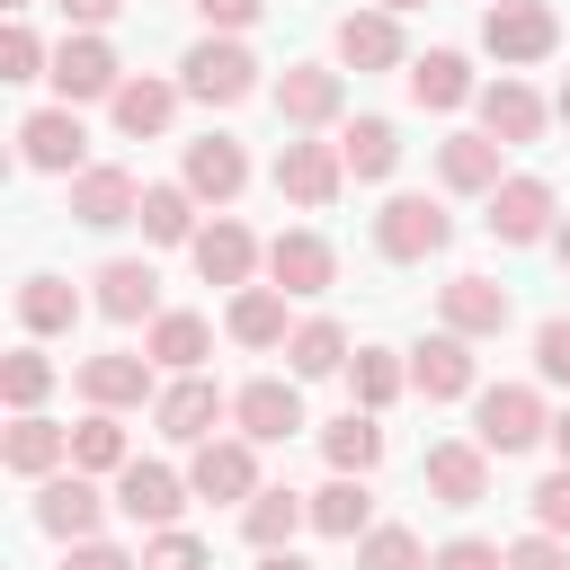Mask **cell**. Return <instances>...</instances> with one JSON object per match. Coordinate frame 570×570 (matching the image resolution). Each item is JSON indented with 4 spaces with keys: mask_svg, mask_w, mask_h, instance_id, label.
<instances>
[{
    "mask_svg": "<svg viewBox=\"0 0 570 570\" xmlns=\"http://www.w3.org/2000/svg\"><path fill=\"white\" fill-rule=\"evenodd\" d=\"M178 89H187V98H205V107H240V98L258 89V53H249L240 36H205V45H187Z\"/></svg>",
    "mask_w": 570,
    "mask_h": 570,
    "instance_id": "obj_1",
    "label": "cell"
},
{
    "mask_svg": "<svg viewBox=\"0 0 570 570\" xmlns=\"http://www.w3.org/2000/svg\"><path fill=\"white\" fill-rule=\"evenodd\" d=\"M534 436H552L543 392H534V383H490L481 410H472V445H481V454H525Z\"/></svg>",
    "mask_w": 570,
    "mask_h": 570,
    "instance_id": "obj_2",
    "label": "cell"
},
{
    "mask_svg": "<svg viewBox=\"0 0 570 570\" xmlns=\"http://www.w3.org/2000/svg\"><path fill=\"white\" fill-rule=\"evenodd\" d=\"M445 240H454V214L428 205V196H392V205L374 214V249H383L392 267H419V258H436Z\"/></svg>",
    "mask_w": 570,
    "mask_h": 570,
    "instance_id": "obj_3",
    "label": "cell"
},
{
    "mask_svg": "<svg viewBox=\"0 0 570 570\" xmlns=\"http://www.w3.org/2000/svg\"><path fill=\"white\" fill-rule=\"evenodd\" d=\"M481 45H490L499 62H543V53L561 45V18H552L543 0H490V9H481Z\"/></svg>",
    "mask_w": 570,
    "mask_h": 570,
    "instance_id": "obj_4",
    "label": "cell"
},
{
    "mask_svg": "<svg viewBox=\"0 0 570 570\" xmlns=\"http://www.w3.org/2000/svg\"><path fill=\"white\" fill-rule=\"evenodd\" d=\"M53 89H62V107H80V98H116V89H125L116 45H107V36H62V45H53Z\"/></svg>",
    "mask_w": 570,
    "mask_h": 570,
    "instance_id": "obj_5",
    "label": "cell"
},
{
    "mask_svg": "<svg viewBox=\"0 0 570 570\" xmlns=\"http://www.w3.org/2000/svg\"><path fill=\"white\" fill-rule=\"evenodd\" d=\"M338 107H347V80H338L330 62H285V80H276V125L312 134V125H338Z\"/></svg>",
    "mask_w": 570,
    "mask_h": 570,
    "instance_id": "obj_6",
    "label": "cell"
},
{
    "mask_svg": "<svg viewBox=\"0 0 570 570\" xmlns=\"http://www.w3.org/2000/svg\"><path fill=\"white\" fill-rule=\"evenodd\" d=\"M18 160H27V169H45V178H80V160H89L80 116H71V107H36V116L18 125Z\"/></svg>",
    "mask_w": 570,
    "mask_h": 570,
    "instance_id": "obj_7",
    "label": "cell"
},
{
    "mask_svg": "<svg viewBox=\"0 0 570 570\" xmlns=\"http://www.w3.org/2000/svg\"><path fill=\"white\" fill-rule=\"evenodd\" d=\"M338 187H347V160H338V142H285V151H276V196H294L303 214L338 205Z\"/></svg>",
    "mask_w": 570,
    "mask_h": 570,
    "instance_id": "obj_8",
    "label": "cell"
},
{
    "mask_svg": "<svg viewBox=\"0 0 570 570\" xmlns=\"http://www.w3.org/2000/svg\"><path fill=\"white\" fill-rule=\"evenodd\" d=\"M178 187H187V196H205V205H232V196L249 187V151H240L232 134H196V142H187Z\"/></svg>",
    "mask_w": 570,
    "mask_h": 570,
    "instance_id": "obj_9",
    "label": "cell"
},
{
    "mask_svg": "<svg viewBox=\"0 0 570 570\" xmlns=\"http://www.w3.org/2000/svg\"><path fill=\"white\" fill-rule=\"evenodd\" d=\"M267 276H276V294H330L338 285V249L321 232H276L267 240Z\"/></svg>",
    "mask_w": 570,
    "mask_h": 570,
    "instance_id": "obj_10",
    "label": "cell"
},
{
    "mask_svg": "<svg viewBox=\"0 0 570 570\" xmlns=\"http://www.w3.org/2000/svg\"><path fill=\"white\" fill-rule=\"evenodd\" d=\"M232 419H240V436H249V445H285V436L303 428V392H294V383H276V374H258V383H240V392H232Z\"/></svg>",
    "mask_w": 570,
    "mask_h": 570,
    "instance_id": "obj_11",
    "label": "cell"
},
{
    "mask_svg": "<svg viewBox=\"0 0 570 570\" xmlns=\"http://www.w3.org/2000/svg\"><path fill=\"white\" fill-rule=\"evenodd\" d=\"M187 490L196 499H258V454H249V436H214V445H196V463H187Z\"/></svg>",
    "mask_w": 570,
    "mask_h": 570,
    "instance_id": "obj_12",
    "label": "cell"
},
{
    "mask_svg": "<svg viewBox=\"0 0 570 570\" xmlns=\"http://www.w3.org/2000/svg\"><path fill=\"white\" fill-rule=\"evenodd\" d=\"M116 508H125L134 525L169 534V525H178V508H187V481H178L169 463H125V472H116Z\"/></svg>",
    "mask_w": 570,
    "mask_h": 570,
    "instance_id": "obj_13",
    "label": "cell"
},
{
    "mask_svg": "<svg viewBox=\"0 0 570 570\" xmlns=\"http://www.w3.org/2000/svg\"><path fill=\"white\" fill-rule=\"evenodd\" d=\"M98 517H107V499L89 490V472H53L36 490V525L62 534V543H98Z\"/></svg>",
    "mask_w": 570,
    "mask_h": 570,
    "instance_id": "obj_14",
    "label": "cell"
},
{
    "mask_svg": "<svg viewBox=\"0 0 570 570\" xmlns=\"http://www.w3.org/2000/svg\"><path fill=\"white\" fill-rule=\"evenodd\" d=\"M187 258H196V276H205V285H232V294H240V285H249V267H258L267 249H258V240H249L232 214H214V223L187 240Z\"/></svg>",
    "mask_w": 570,
    "mask_h": 570,
    "instance_id": "obj_15",
    "label": "cell"
},
{
    "mask_svg": "<svg viewBox=\"0 0 570 570\" xmlns=\"http://www.w3.org/2000/svg\"><path fill=\"white\" fill-rule=\"evenodd\" d=\"M436 312H445L454 338H499V330H508V285H490V276H445V285H436Z\"/></svg>",
    "mask_w": 570,
    "mask_h": 570,
    "instance_id": "obj_16",
    "label": "cell"
},
{
    "mask_svg": "<svg viewBox=\"0 0 570 570\" xmlns=\"http://www.w3.org/2000/svg\"><path fill=\"white\" fill-rule=\"evenodd\" d=\"M151 419H160V436L169 445H214V419H223V392L205 383V374H178L160 401H151Z\"/></svg>",
    "mask_w": 570,
    "mask_h": 570,
    "instance_id": "obj_17",
    "label": "cell"
},
{
    "mask_svg": "<svg viewBox=\"0 0 570 570\" xmlns=\"http://www.w3.org/2000/svg\"><path fill=\"white\" fill-rule=\"evenodd\" d=\"M80 392H89V410H134V401H160V392H151V356H125V347L80 356Z\"/></svg>",
    "mask_w": 570,
    "mask_h": 570,
    "instance_id": "obj_18",
    "label": "cell"
},
{
    "mask_svg": "<svg viewBox=\"0 0 570 570\" xmlns=\"http://www.w3.org/2000/svg\"><path fill=\"white\" fill-rule=\"evenodd\" d=\"M134 214H142V187H134L125 169H80V178H71V223L116 232V223H134Z\"/></svg>",
    "mask_w": 570,
    "mask_h": 570,
    "instance_id": "obj_19",
    "label": "cell"
},
{
    "mask_svg": "<svg viewBox=\"0 0 570 570\" xmlns=\"http://www.w3.org/2000/svg\"><path fill=\"white\" fill-rule=\"evenodd\" d=\"M410 383H419L428 401H463V392H472V338H454V330L419 338V347H410Z\"/></svg>",
    "mask_w": 570,
    "mask_h": 570,
    "instance_id": "obj_20",
    "label": "cell"
},
{
    "mask_svg": "<svg viewBox=\"0 0 570 570\" xmlns=\"http://www.w3.org/2000/svg\"><path fill=\"white\" fill-rule=\"evenodd\" d=\"M428 499L436 508H481L490 499V454L481 445H428Z\"/></svg>",
    "mask_w": 570,
    "mask_h": 570,
    "instance_id": "obj_21",
    "label": "cell"
},
{
    "mask_svg": "<svg viewBox=\"0 0 570 570\" xmlns=\"http://www.w3.org/2000/svg\"><path fill=\"white\" fill-rule=\"evenodd\" d=\"M338 62L347 71H392L401 62V18L392 9H347L338 18Z\"/></svg>",
    "mask_w": 570,
    "mask_h": 570,
    "instance_id": "obj_22",
    "label": "cell"
},
{
    "mask_svg": "<svg viewBox=\"0 0 570 570\" xmlns=\"http://www.w3.org/2000/svg\"><path fill=\"white\" fill-rule=\"evenodd\" d=\"M490 232L499 240H543L552 232V187L543 178H499L490 187Z\"/></svg>",
    "mask_w": 570,
    "mask_h": 570,
    "instance_id": "obj_23",
    "label": "cell"
},
{
    "mask_svg": "<svg viewBox=\"0 0 570 570\" xmlns=\"http://www.w3.org/2000/svg\"><path fill=\"white\" fill-rule=\"evenodd\" d=\"M499 151H508V142H490V134H445V142H436V178H445L454 196H490V187H499Z\"/></svg>",
    "mask_w": 570,
    "mask_h": 570,
    "instance_id": "obj_24",
    "label": "cell"
},
{
    "mask_svg": "<svg viewBox=\"0 0 570 570\" xmlns=\"http://www.w3.org/2000/svg\"><path fill=\"white\" fill-rule=\"evenodd\" d=\"M0 463L9 472H27V481H53V463H71V428H53V419H18L9 436H0Z\"/></svg>",
    "mask_w": 570,
    "mask_h": 570,
    "instance_id": "obj_25",
    "label": "cell"
},
{
    "mask_svg": "<svg viewBox=\"0 0 570 570\" xmlns=\"http://www.w3.org/2000/svg\"><path fill=\"white\" fill-rule=\"evenodd\" d=\"M481 134H490V142H534V134H543V98H534L525 80H490V89H481Z\"/></svg>",
    "mask_w": 570,
    "mask_h": 570,
    "instance_id": "obj_26",
    "label": "cell"
},
{
    "mask_svg": "<svg viewBox=\"0 0 570 570\" xmlns=\"http://www.w3.org/2000/svg\"><path fill=\"white\" fill-rule=\"evenodd\" d=\"M89 285H98V312H107V321H151V303H160V276H151L142 258H107Z\"/></svg>",
    "mask_w": 570,
    "mask_h": 570,
    "instance_id": "obj_27",
    "label": "cell"
},
{
    "mask_svg": "<svg viewBox=\"0 0 570 570\" xmlns=\"http://www.w3.org/2000/svg\"><path fill=\"white\" fill-rule=\"evenodd\" d=\"M312 525L338 534V543H365V534H374V499H365V481H356V472L321 481V490H312Z\"/></svg>",
    "mask_w": 570,
    "mask_h": 570,
    "instance_id": "obj_28",
    "label": "cell"
},
{
    "mask_svg": "<svg viewBox=\"0 0 570 570\" xmlns=\"http://www.w3.org/2000/svg\"><path fill=\"white\" fill-rule=\"evenodd\" d=\"M338 160H347V178H392L401 169V125L392 116H356L338 134Z\"/></svg>",
    "mask_w": 570,
    "mask_h": 570,
    "instance_id": "obj_29",
    "label": "cell"
},
{
    "mask_svg": "<svg viewBox=\"0 0 570 570\" xmlns=\"http://www.w3.org/2000/svg\"><path fill=\"white\" fill-rule=\"evenodd\" d=\"M294 525H312V499H303V490H258V499L240 508V534H249L258 552H285Z\"/></svg>",
    "mask_w": 570,
    "mask_h": 570,
    "instance_id": "obj_30",
    "label": "cell"
},
{
    "mask_svg": "<svg viewBox=\"0 0 570 570\" xmlns=\"http://www.w3.org/2000/svg\"><path fill=\"white\" fill-rule=\"evenodd\" d=\"M223 321H232V338H240V347H285V338H294V330H285V294H276V285H240Z\"/></svg>",
    "mask_w": 570,
    "mask_h": 570,
    "instance_id": "obj_31",
    "label": "cell"
},
{
    "mask_svg": "<svg viewBox=\"0 0 570 570\" xmlns=\"http://www.w3.org/2000/svg\"><path fill=\"white\" fill-rule=\"evenodd\" d=\"M321 454H330V472H374L383 463V428H374V410H347V419H330L321 428Z\"/></svg>",
    "mask_w": 570,
    "mask_h": 570,
    "instance_id": "obj_32",
    "label": "cell"
},
{
    "mask_svg": "<svg viewBox=\"0 0 570 570\" xmlns=\"http://www.w3.org/2000/svg\"><path fill=\"white\" fill-rule=\"evenodd\" d=\"M410 98H419V107H463V98H481V89H472V62L436 45V53L410 62Z\"/></svg>",
    "mask_w": 570,
    "mask_h": 570,
    "instance_id": "obj_33",
    "label": "cell"
},
{
    "mask_svg": "<svg viewBox=\"0 0 570 570\" xmlns=\"http://www.w3.org/2000/svg\"><path fill=\"white\" fill-rule=\"evenodd\" d=\"M107 107H116V134H134V142H142V134H160V125L178 116V89L142 71V80H125V89H116Z\"/></svg>",
    "mask_w": 570,
    "mask_h": 570,
    "instance_id": "obj_34",
    "label": "cell"
},
{
    "mask_svg": "<svg viewBox=\"0 0 570 570\" xmlns=\"http://www.w3.org/2000/svg\"><path fill=\"white\" fill-rule=\"evenodd\" d=\"M205 347H214V330H205L196 312H160L142 356H151V365H169V374H196V365H205Z\"/></svg>",
    "mask_w": 570,
    "mask_h": 570,
    "instance_id": "obj_35",
    "label": "cell"
},
{
    "mask_svg": "<svg viewBox=\"0 0 570 570\" xmlns=\"http://www.w3.org/2000/svg\"><path fill=\"white\" fill-rule=\"evenodd\" d=\"M18 321H27L36 338L71 330V321H80V294H71V276H27V285H18Z\"/></svg>",
    "mask_w": 570,
    "mask_h": 570,
    "instance_id": "obj_36",
    "label": "cell"
},
{
    "mask_svg": "<svg viewBox=\"0 0 570 570\" xmlns=\"http://www.w3.org/2000/svg\"><path fill=\"white\" fill-rule=\"evenodd\" d=\"M285 365H294L303 383H312V374H338V365H347V330H338V321H294Z\"/></svg>",
    "mask_w": 570,
    "mask_h": 570,
    "instance_id": "obj_37",
    "label": "cell"
},
{
    "mask_svg": "<svg viewBox=\"0 0 570 570\" xmlns=\"http://www.w3.org/2000/svg\"><path fill=\"white\" fill-rule=\"evenodd\" d=\"M401 383H410V365H401L392 347H356V365H347L356 410H392V401H401Z\"/></svg>",
    "mask_w": 570,
    "mask_h": 570,
    "instance_id": "obj_38",
    "label": "cell"
},
{
    "mask_svg": "<svg viewBox=\"0 0 570 570\" xmlns=\"http://www.w3.org/2000/svg\"><path fill=\"white\" fill-rule=\"evenodd\" d=\"M134 454H125V428H116V410H89L80 428H71V472H125Z\"/></svg>",
    "mask_w": 570,
    "mask_h": 570,
    "instance_id": "obj_39",
    "label": "cell"
},
{
    "mask_svg": "<svg viewBox=\"0 0 570 570\" xmlns=\"http://www.w3.org/2000/svg\"><path fill=\"white\" fill-rule=\"evenodd\" d=\"M151 240H196V196L187 187H142V214H134Z\"/></svg>",
    "mask_w": 570,
    "mask_h": 570,
    "instance_id": "obj_40",
    "label": "cell"
},
{
    "mask_svg": "<svg viewBox=\"0 0 570 570\" xmlns=\"http://www.w3.org/2000/svg\"><path fill=\"white\" fill-rule=\"evenodd\" d=\"M436 552H419V534L410 525H374L365 543H356V570H428Z\"/></svg>",
    "mask_w": 570,
    "mask_h": 570,
    "instance_id": "obj_41",
    "label": "cell"
},
{
    "mask_svg": "<svg viewBox=\"0 0 570 570\" xmlns=\"http://www.w3.org/2000/svg\"><path fill=\"white\" fill-rule=\"evenodd\" d=\"M45 392H53V365H45V356H36V347H18V356H9V365H0V401H9V410H18V419H27V410H36V401H45Z\"/></svg>",
    "mask_w": 570,
    "mask_h": 570,
    "instance_id": "obj_42",
    "label": "cell"
},
{
    "mask_svg": "<svg viewBox=\"0 0 570 570\" xmlns=\"http://www.w3.org/2000/svg\"><path fill=\"white\" fill-rule=\"evenodd\" d=\"M0 80H53V71H45L36 27H18V18H9V36H0Z\"/></svg>",
    "mask_w": 570,
    "mask_h": 570,
    "instance_id": "obj_43",
    "label": "cell"
},
{
    "mask_svg": "<svg viewBox=\"0 0 570 570\" xmlns=\"http://www.w3.org/2000/svg\"><path fill=\"white\" fill-rule=\"evenodd\" d=\"M142 570H214V552H205L196 534H178V525H169V534H151V543H142Z\"/></svg>",
    "mask_w": 570,
    "mask_h": 570,
    "instance_id": "obj_44",
    "label": "cell"
},
{
    "mask_svg": "<svg viewBox=\"0 0 570 570\" xmlns=\"http://www.w3.org/2000/svg\"><path fill=\"white\" fill-rule=\"evenodd\" d=\"M534 534H561L570 543V463L534 481Z\"/></svg>",
    "mask_w": 570,
    "mask_h": 570,
    "instance_id": "obj_45",
    "label": "cell"
},
{
    "mask_svg": "<svg viewBox=\"0 0 570 570\" xmlns=\"http://www.w3.org/2000/svg\"><path fill=\"white\" fill-rule=\"evenodd\" d=\"M428 570H508V552L499 543H481V534H454V543H436V561Z\"/></svg>",
    "mask_w": 570,
    "mask_h": 570,
    "instance_id": "obj_46",
    "label": "cell"
},
{
    "mask_svg": "<svg viewBox=\"0 0 570 570\" xmlns=\"http://www.w3.org/2000/svg\"><path fill=\"white\" fill-rule=\"evenodd\" d=\"M508 570H570V543L561 534H517L508 543Z\"/></svg>",
    "mask_w": 570,
    "mask_h": 570,
    "instance_id": "obj_47",
    "label": "cell"
},
{
    "mask_svg": "<svg viewBox=\"0 0 570 570\" xmlns=\"http://www.w3.org/2000/svg\"><path fill=\"white\" fill-rule=\"evenodd\" d=\"M534 365H543V383H570V312L534 330Z\"/></svg>",
    "mask_w": 570,
    "mask_h": 570,
    "instance_id": "obj_48",
    "label": "cell"
},
{
    "mask_svg": "<svg viewBox=\"0 0 570 570\" xmlns=\"http://www.w3.org/2000/svg\"><path fill=\"white\" fill-rule=\"evenodd\" d=\"M258 9H267V0H196L205 36H240V27H258Z\"/></svg>",
    "mask_w": 570,
    "mask_h": 570,
    "instance_id": "obj_49",
    "label": "cell"
},
{
    "mask_svg": "<svg viewBox=\"0 0 570 570\" xmlns=\"http://www.w3.org/2000/svg\"><path fill=\"white\" fill-rule=\"evenodd\" d=\"M62 570H142L134 552H116V543H71V561Z\"/></svg>",
    "mask_w": 570,
    "mask_h": 570,
    "instance_id": "obj_50",
    "label": "cell"
},
{
    "mask_svg": "<svg viewBox=\"0 0 570 570\" xmlns=\"http://www.w3.org/2000/svg\"><path fill=\"white\" fill-rule=\"evenodd\" d=\"M116 9H125V0H62V18H71V27H80V36H89V27H107V18H116Z\"/></svg>",
    "mask_w": 570,
    "mask_h": 570,
    "instance_id": "obj_51",
    "label": "cell"
},
{
    "mask_svg": "<svg viewBox=\"0 0 570 570\" xmlns=\"http://www.w3.org/2000/svg\"><path fill=\"white\" fill-rule=\"evenodd\" d=\"M258 570H312V561H303V552L285 543V552H258Z\"/></svg>",
    "mask_w": 570,
    "mask_h": 570,
    "instance_id": "obj_52",
    "label": "cell"
},
{
    "mask_svg": "<svg viewBox=\"0 0 570 570\" xmlns=\"http://www.w3.org/2000/svg\"><path fill=\"white\" fill-rule=\"evenodd\" d=\"M552 445H561V463H570V410H561V419H552Z\"/></svg>",
    "mask_w": 570,
    "mask_h": 570,
    "instance_id": "obj_53",
    "label": "cell"
},
{
    "mask_svg": "<svg viewBox=\"0 0 570 570\" xmlns=\"http://www.w3.org/2000/svg\"><path fill=\"white\" fill-rule=\"evenodd\" d=\"M552 249H561V267H570V223H561V232H552Z\"/></svg>",
    "mask_w": 570,
    "mask_h": 570,
    "instance_id": "obj_54",
    "label": "cell"
},
{
    "mask_svg": "<svg viewBox=\"0 0 570 570\" xmlns=\"http://www.w3.org/2000/svg\"><path fill=\"white\" fill-rule=\"evenodd\" d=\"M383 9H392V18H401V9H428V0H383Z\"/></svg>",
    "mask_w": 570,
    "mask_h": 570,
    "instance_id": "obj_55",
    "label": "cell"
},
{
    "mask_svg": "<svg viewBox=\"0 0 570 570\" xmlns=\"http://www.w3.org/2000/svg\"><path fill=\"white\" fill-rule=\"evenodd\" d=\"M0 9H9V18H18V9H36V0H0Z\"/></svg>",
    "mask_w": 570,
    "mask_h": 570,
    "instance_id": "obj_56",
    "label": "cell"
},
{
    "mask_svg": "<svg viewBox=\"0 0 570 570\" xmlns=\"http://www.w3.org/2000/svg\"><path fill=\"white\" fill-rule=\"evenodd\" d=\"M561 125H570V80H561Z\"/></svg>",
    "mask_w": 570,
    "mask_h": 570,
    "instance_id": "obj_57",
    "label": "cell"
}]
</instances>
